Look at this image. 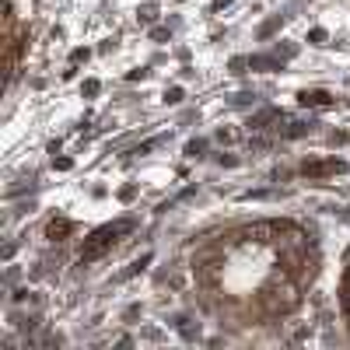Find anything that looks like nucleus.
Returning a JSON list of instances; mask_svg holds the SVG:
<instances>
[{
  "instance_id": "nucleus-4",
  "label": "nucleus",
  "mask_w": 350,
  "mask_h": 350,
  "mask_svg": "<svg viewBox=\"0 0 350 350\" xmlns=\"http://www.w3.org/2000/svg\"><path fill=\"white\" fill-rule=\"evenodd\" d=\"M347 165L343 161H336V158H329V161H305V175H312V179H319V175H333V172H343Z\"/></svg>"
},
{
  "instance_id": "nucleus-5",
  "label": "nucleus",
  "mask_w": 350,
  "mask_h": 350,
  "mask_svg": "<svg viewBox=\"0 0 350 350\" xmlns=\"http://www.w3.org/2000/svg\"><path fill=\"white\" fill-rule=\"evenodd\" d=\"M305 102H312V105H329V95L326 92H312V95H301Z\"/></svg>"
},
{
  "instance_id": "nucleus-6",
  "label": "nucleus",
  "mask_w": 350,
  "mask_h": 350,
  "mask_svg": "<svg viewBox=\"0 0 350 350\" xmlns=\"http://www.w3.org/2000/svg\"><path fill=\"white\" fill-rule=\"evenodd\" d=\"M70 231V221H56V224H49V235H67Z\"/></svg>"
},
{
  "instance_id": "nucleus-1",
  "label": "nucleus",
  "mask_w": 350,
  "mask_h": 350,
  "mask_svg": "<svg viewBox=\"0 0 350 350\" xmlns=\"http://www.w3.org/2000/svg\"><path fill=\"white\" fill-rule=\"evenodd\" d=\"M323 270L319 235L280 214L231 217L189 245V280L200 312L217 326L267 329L298 315Z\"/></svg>"
},
{
  "instance_id": "nucleus-3",
  "label": "nucleus",
  "mask_w": 350,
  "mask_h": 350,
  "mask_svg": "<svg viewBox=\"0 0 350 350\" xmlns=\"http://www.w3.org/2000/svg\"><path fill=\"white\" fill-rule=\"evenodd\" d=\"M336 305H340V319H343V329H347V340H350V249L343 256L340 280H336Z\"/></svg>"
},
{
  "instance_id": "nucleus-7",
  "label": "nucleus",
  "mask_w": 350,
  "mask_h": 350,
  "mask_svg": "<svg viewBox=\"0 0 350 350\" xmlns=\"http://www.w3.org/2000/svg\"><path fill=\"white\" fill-rule=\"evenodd\" d=\"M81 60H88V49H74V56H70V64H81Z\"/></svg>"
},
{
  "instance_id": "nucleus-2",
  "label": "nucleus",
  "mask_w": 350,
  "mask_h": 350,
  "mask_svg": "<svg viewBox=\"0 0 350 350\" xmlns=\"http://www.w3.org/2000/svg\"><path fill=\"white\" fill-rule=\"evenodd\" d=\"M133 228V221L130 217H123V221H112V224H105V228H98L92 239H84V249H81V262H95V259H102L116 242H120L126 231Z\"/></svg>"
}]
</instances>
